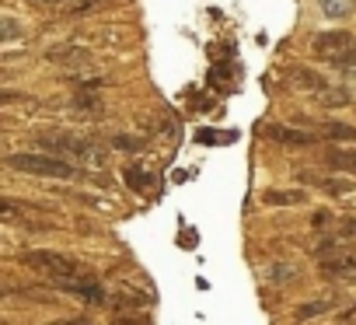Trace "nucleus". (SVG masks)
<instances>
[{
  "instance_id": "nucleus-1",
  "label": "nucleus",
  "mask_w": 356,
  "mask_h": 325,
  "mask_svg": "<svg viewBox=\"0 0 356 325\" xmlns=\"http://www.w3.org/2000/svg\"><path fill=\"white\" fill-rule=\"evenodd\" d=\"M39 147H46V150H53L67 161H84V165H95V168H102L108 161V150L102 143H95L91 136H84V133L46 129V133H39Z\"/></svg>"
},
{
  "instance_id": "nucleus-2",
  "label": "nucleus",
  "mask_w": 356,
  "mask_h": 325,
  "mask_svg": "<svg viewBox=\"0 0 356 325\" xmlns=\"http://www.w3.org/2000/svg\"><path fill=\"white\" fill-rule=\"evenodd\" d=\"M8 165H11L15 172H29V175H42V179H77V168L70 165L67 157L53 154V150H49V154H32V150L11 154Z\"/></svg>"
},
{
  "instance_id": "nucleus-3",
  "label": "nucleus",
  "mask_w": 356,
  "mask_h": 325,
  "mask_svg": "<svg viewBox=\"0 0 356 325\" xmlns=\"http://www.w3.org/2000/svg\"><path fill=\"white\" fill-rule=\"evenodd\" d=\"M318 266L328 280H342L356 287V248L353 245H339V241H325L318 248Z\"/></svg>"
},
{
  "instance_id": "nucleus-4",
  "label": "nucleus",
  "mask_w": 356,
  "mask_h": 325,
  "mask_svg": "<svg viewBox=\"0 0 356 325\" xmlns=\"http://www.w3.org/2000/svg\"><path fill=\"white\" fill-rule=\"evenodd\" d=\"M293 179H297L300 186L321 189L325 196H349V193H353V182H349L346 175H335V168H332V172H311V168H297V172H293Z\"/></svg>"
},
{
  "instance_id": "nucleus-5",
  "label": "nucleus",
  "mask_w": 356,
  "mask_h": 325,
  "mask_svg": "<svg viewBox=\"0 0 356 325\" xmlns=\"http://www.w3.org/2000/svg\"><path fill=\"white\" fill-rule=\"evenodd\" d=\"M353 46H356V35H353V32H342V29L318 32V35L311 39V53H314L318 60H335V56H342V53L353 49Z\"/></svg>"
},
{
  "instance_id": "nucleus-6",
  "label": "nucleus",
  "mask_w": 356,
  "mask_h": 325,
  "mask_svg": "<svg viewBox=\"0 0 356 325\" xmlns=\"http://www.w3.org/2000/svg\"><path fill=\"white\" fill-rule=\"evenodd\" d=\"M304 126H311L321 140H335V143H353L356 140V126H349V122H335V119L314 122V119H304Z\"/></svg>"
},
{
  "instance_id": "nucleus-7",
  "label": "nucleus",
  "mask_w": 356,
  "mask_h": 325,
  "mask_svg": "<svg viewBox=\"0 0 356 325\" xmlns=\"http://www.w3.org/2000/svg\"><path fill=\"white\" fill-rule=\"evenodd\" d=\"M269 140L286 143V147H314L321 136H318V133H307V129H293V126H280V122H273V126H269Z\"/></svg>"
},
{
  "instance_id": "nucleus-8",
  "label": "nucleus",
  "mask_w": 356,
  "mask_h": 325,
  "mask_svg": "<svg viewBox=\"0 0 356 325\" xmlns=\"http://www.w3.org/2000/svg\"><path fill=\"white\" fill-rule=\"evenodd\" d=\"M290 81H293V88H300L307 95H321L328 88V81L318 70H307V67H290Z\"/></svg>"
},
{
  "instance_id": "nucleus-9",
  "label": "nucleus",
  "mask_w": 356,
  "mask_h": 325,
  "mask_svg": "<svg viewBox=\"0 0 356 325\" xmlns=\"http://www.w3.org/2000/svg\"><path fill=\"white\" fill-rule=\"evenodd\" d=\"M262 203L266 207H304L307 203V193L304 189H266L262 193Z\"/></svg>"
},
{
  "instance_id": "nucleus-10",
  "label": "nucleus",
  "mask_w": 356,
  "mask_h": 325,
  "mask_svg": "<svg viewBox=\"0 0 356 325\" xmlns=\"http://www.w3.org/2000/svg\"><path fill=\"white\" fill-rule=\"evenodd\" d=\"M321 161H325L328 168H335V172H353V175H356V150L328 147V150L321 154Z\"/></svg>"
},
{
  "instance_id": "nucleus-11",
  "label": "nucleus",
  "mask_w": 356,
  "mask_h": 325,
  "mask_svg": "<svg viewBox=\"0 0 356 325\" xmlns=\"http://www.w3.org/2000/svg\"><path fill=\"white\" fill-rule=\"evenodd\" d=\"M46 60H53V63H77V67H84L91 56H88L84 49H74V46H56V49H49V53H46Z\"/></svg>"
},
{
  "instance_id": "nucleus-12",
  "label": "nucleus",
  "mask_w": 356,
  "mask_h": 325,
  "mask_svg": "<svg viewBox=\"0 0 356 325\" xmlns=\"http://www.w3.org/2000/svg\"><path fill=\"white\" fill-rule=\"evenodd\" d=\"M108 4H112V0H70V4L63 8V15L67 18H81V15H95V11H102Z\"/></svg>"
},
{
  "instance_id": "nucleus-13",
  "label": "nucleus",
  "mask_w": 356,
  "mask_h": 325,
  "mask_svg": "<svg viewBox=\"0 0 356 325\" xmlns=\"http://www.w3.org/2000/svg\"><path fill=\"white\" fill-rule=\"evenodd\" d=\"M314 98H318L321 105H328V109H342V105H353V95H349L346 88H332V84H328V88L321 91V95H314Z\"/></svg>"
},
{
  "instance_id": "nucleus-14",
  "label": "nucleus",
  "mask_w": 356,
  "mask_h": 325,
  "mask_svg": "<svg viewBox=\"0 0 356 325\" xmlns=\"http://www.w3.org/2000/svg\"><path fill=\"white\" fill-rule=\"evenodd\" d=\"M77 112H91V116H102V98L98 95H91V91H81L74 102H70Z\"/></svg>"
},
{
  "instance_id": "nucleus-15",
  "label": "nucleus",
  "mask_w": 356,
  "mask_h": 325,
  "mask_svg": "<svg viewBox=\"0 0 356 325\" xmlns=\"http://www.w3.org/2000/svg\"><path fill=\"white\" fill-rule=\"evenodd\" d=\"M269 280L273 283H290V280H297V266L293 262H276V266H269Z\"/></svg>"
},
{
  "instance_id": "nucleus-16",
  "label": "nucleus",
  "mask_w": 356,
  "mask_h": 325,
  "mask_svg": "<svg viewBox=\"0 0 356 325\" xmlns=\"http://www.w3.org/2000/svg\"><path fill=\"white\" fill-rule=\"evenodd\" d=\"M321 11L328 18H346L353 15V0H321Z\"/></svg>"
},
{
  "instance_id": "nucleus-17",
  "label": "nucleus",
  "mask_w": 356,
  "mask_h": 325,
  "mask_svg": "<svg viewBox=\"0 0 356 325\" xmlns=\"http://www.w3.org/2000/svg\"><path fill=\"white\" fill-rule=\"evenodd\" d=\"M335 70H346V74H356V46L353 49H346L342 56H335V60H328Z\"/></svg>"
},
{
  "instance_id": "nucleus-18",
  "label": "nucleus",
  "mask_w": 356,
  "mask_h": 325,
  "mask_svg": "<svg viewBox=\"0 0 356 325\" xmlns=\"http://www.w3.org/2000/svg\"><path fill=\"white\" fill-rule=\"evenodd\" d=\"M332 228H335V235H339V238H353V235H356V214H346V217H339Z\"/></svg>"
},
{
  "instance_id": "nucleus-19",
  "label": "nucleus",
  "mask_w": 356,
  "mask_h": 325,
  "mask_svg": "<svg viewBox=\"0 0 356 325\" xmlns=\"http://www.w3.org/2000/svg\"><path fill=\"white\" fill-rule=\"evenodd\" d=\"M332 308V297H321V301H314V304H304L300 311H297V318H314V315H321V311H328Z\"/></svg>"
},
{
  "instance_id": "nucleus-20",
  "label": "nucleus",
  "mask_w": 356,
  "mask_h": 325,
  "mask_svg": "<svg viewBox=\"0 0 356 325\" xmlns=\"http://www.w3.org/2000/svg\"><path fill=\"white\" fill-rule=\"evenodd\" d=\"M126 182H129V186H133L136 193H140L143 186H150V179H147V172H140V168H129V172H126Z\"/></svg>"
},
{
  "instance_id": "nucleus-21",
  "label": "nucleus",
  "mask_w": 356,
  "mask_h": 325,
  "mask_svg": "<svg viewBox=\"0 0 356 325\" xmlns=\"http://www.w3.org/2000/svg\"><path fill=\"white\" fill-rule=\"evenodd\" d=\"M32 8H39V11H63L70 0H29Z\"/></svg>"
},
{
  "instance_id": "nucleus-22",
  "label": "nucleus",
  "mask_w": 356,
  "mask_h": 325,
  "mask_svg": "<svg viewBox=\"0 0 356 325\" xmlns=\"http://www.w3.org/2000/svg\"><path fill=\"white\" fill-rule=\"evenodd\" d=\"M112 147H122V150H140V147H143V140H136V136H112Z\"/></svg>"
},
{
  "instance_id": "nucleus-23",
  "label": "nucleus",
  "mask_w": 356,
  "mask_h": 325,
  "mask_svg": "<svg viewBox=\"0 0 356 325\" xmlns=\"http://www.w3.org/2000/svg\"><path fill=\"white\" fill-rule=\"evenodd\" d=\"M18 32H22V29L15 25V18H8V22H4V42H11V39H18Z\"/></svg>"
}]
</instances>
